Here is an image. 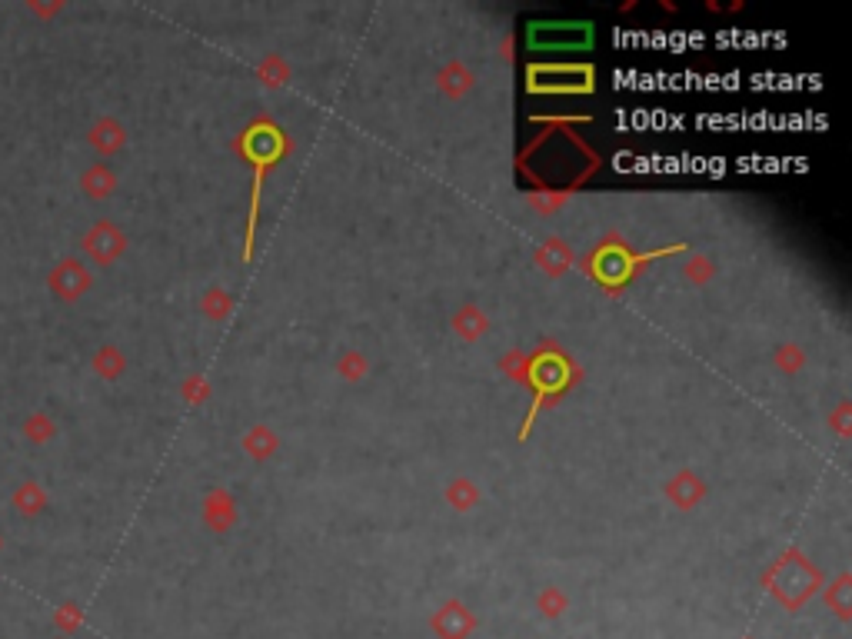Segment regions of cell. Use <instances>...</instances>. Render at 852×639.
Wrapping results in <instances>:
<instances>
[{"mask_svg":"<svg viewBox=\"0 0 852 639\" xmlns=\"http://www.w3.org/2000/svg\"><path fill=\"white\" fill-rule=\"evenodd\" d=\"M90 283H94V280H90L87 267L80 260H74V257L60 260L57 267L47 273L50 293H54L57 300H64V303H74V300L84 297V293L90 290Z\"/></svg>","mask_w":852,"mask_h":639,"instance_id":"obj_1","label":"cell"},{"mask_svg":"<svg viewBox=\"0 0 852 639\" xmlns=\"http://www.w3.org/2000/svg\"><path fill=\"white\" fill-rule=\"evenodd\" d=\"M84 253L94 263H114L120 253H124V233H120L114 223H94L87 233H84Z\"/></svg>","mask_w":852,"mask_h":639,"instance_id":"obj_2","label":"cell"},{"mask_svg":"<svg viewBox=\"0 0 852 639\" xmlns=\"http://www.w3.org/2000/svg\"><path fill=\"white\" fill-rule=\"evenodd\" d=\"M10 506H14V510L24 516V520H34V516H40L44 513V506H47V490L44 486H40L37 480H24L14 490V496H10Z\"/></svg>","mask_w":852,"mask_h":639,"instance_id":"obj_3","label":"cell"},{"mask_svg":"<svg viewBox=\"0 0 852 639\" xmlns=\"http://www.w3.org/2000/svg\"><path fill=\"white\" fill-rule=\"evenodd\" d=\"M80 187H84V194L87 197H94V200H104V197H110V190L117 187V180H114V174H110L107 167H90V170H84V177H80Z\"/></svg>","mask_w":852,"mask_h":639,"instance_id":"obj_4","label":"cell"},{"mask_svg":"<svg viewBox=\"0 0 852 639\" xmlns=\"http://www.w3.org/2000/svg\"><path fill=\"white\" fill-rule=\"evenodd\" d=\"M90 144L97 150H104V154H114V150L124 144V130H120L117 120H97V124L90 127Z\"/></svg>","mask_w":852,"mask_h":639,"instance_id":"obj_5","label":"cell"},{"mask_svg":"<svg viewBox=\"0 0 852 639\" xmlns=\"http://www.w3.org/2000/svg\"><path fill=\"white\" fill-rule=\"evenodd\" d=\"M20 430H24V436L30 443H37V446H44V443H50L57 436V423H54V417H50V413H30V417L24 420V426H20Z\"/></svg>","mask_w":852,"mask_h":639,"instance_id":"obj_6","label":"cell"},{"mask_svg":"<svg viewBox=\"0 0 852 639\" xmlns=\"http://www.w3.org/2000/svg\"><path fill=\"white\" fill-rule=\"evenodd\" d=\"M440 630L446 633V639H460L463 633H470V616H463V610H456V606H450V610H446V616H440Z\"/></svg>","mask_w":852,"mask_h":639,"instance_id":"obj_7","label":"cell"},{"mask_svg":"<svg viewBox=\"0 0 852 639\" xmlns=\"http://www.w3.org/2000/svg\"><path fill=\"white\" fill-rule=\"evenodd\" d=\"M54 623H57V630L60 633H77L80 630V623H84V613H80V606H74V603H64V606H57V613H54Z\"/></svg>","mask_w":852,"mask_h":639,"instance_id":"obj_8","label":"cell"},{"mask_svg":"<svg viewBox=\"0 0 852 639\" xmlns=\"http://www.w3.org/2000/svg\"><path fill=\"white\" fill-rule=\"evenodd\" d=\"M94 370L100 373V377H107V380H114L120 370H124V360H120V353L117 350H110V347H104L94 357Z\"/></svg>","mask_w":852,"mask_h":639,"instance_id":"obj_9","label":"cell"},{"mask_svg":"<svg viewBox=\"0 0 852 639\" xmlns=\"http://www.w3.org/2000/svg\"><path fill=\"white\" fill-rule=\"evenodd\" d=\"M27 10L40 20H50L64 10V0H50V4H44V0H27Z\"/></svg>","mask_w":852,"mask_h":639,"instance_id":"obj_10","label":"cell"},{"mask_svg":"<svg viewBox=\"0 0 852 639\" xmlns=\"http://www.w3.org/2000/svg\"><path fill=\"white\" fill-rule=\"evenodd\" d=\"M0 550H4V536H0Z\"/></svg>","mask_w":852,"mask_h":639,"instance_id":"obj_11","label":"cell"}]
</instances>
